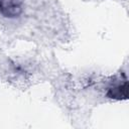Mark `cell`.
<instances>
[{
    "instance_id": "cell-1",
    "label": "cell",
    "mask_w": 129,
    "mask_h": 129,
    "mask_svg": "<svg viewBox=\"0 0 129 129\" xmlns=\"http://www.w3.org/2000/svg\"><path fill=\"white\" fill-rule=\"evenodd\" d=\"M22 0H0V14L7 18L18 17L22 12Z\"/></svg>"
},
{
    "instance_id": "cell-2",
    "label": "cell",
    "mask_w": 129,
    "mask_h": 129,
    "mask_svg": "<svg viewBox=\"0 0 129 129\" xmlns=\"http://www.w3.org/2000/svg\"><path fill=\"white\" fill-rule=\"evenodd\" d=\"M107 96L109 98H113V99H117V100L127 99V97H128V83H127V81H125L124 84H120V85H117V86L110 88L107 92Z\"/></svg>"
}]
</instances>
